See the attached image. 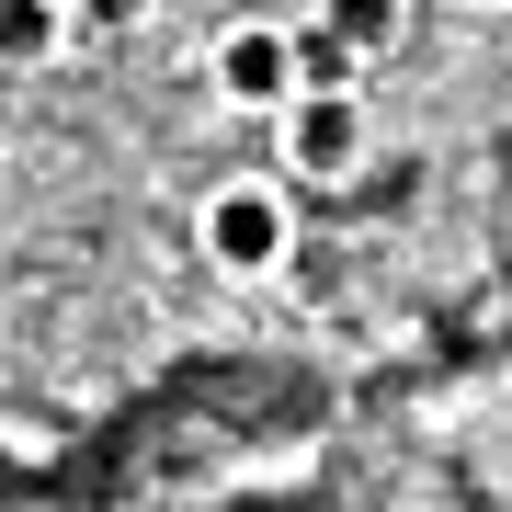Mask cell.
Returning <instances> with one entry per match:
<instances>
[{
	"mask_svg": "<svg viewBox=\"0 0 512 512\" xmlns=\"http://www.w3.org/2000/svg\"><path fill=\"white\" fill-rule=\"evenodd\" d=\"M285 239H296V205H285V183H262V171H239V183H217L194 205V251L217 262V274H274Z\"/></svg>",
	"mask_w": 512,
	"mask_h": 512,
	"instance_id": "cell-1",
	"label": "cell"
},
{
	"mask_svg": "<svg viewBox=\"0 0 512 512\" xmlns=\"http://www.w3.org/2000/svg\"><path fill=\"white\" fill-rule=\"evenodd\" d=\"M274 148L296 183H353L365 171V103L353 92H285L274 103Z\"/></svg>",
	"mask_w": 512,
	"mask_h": 512,
	"instance_id": "cell-2",
	"label": "cell"
},
{
	"mask_svg": "<svg viewBox=\"0 0 512 512\" xmlns=\"http://www.w3.org/2000/svg\"><path fill=\"white\" fill-rule=\"evenodd\" d=\"M205 80H217V103H239V114H274V103L296 92V69H285V23H228L217 57H205Z\"/></svg>",
	"mask_w": 512,
	"mask_h": 512,
	"instance_id": "cell-3",
	"label": "cell"
},
{
	"mask_svg": "<svg viewBox=\"0 0 512 512\" xmlns=\"http://www.w3.org/2000/svg\"><path fill=\"white\" fill-rule=\"evenodd\" d=\"M69 46V0H0V69H46Z\"/></svg>",
	"mask_w": 512,
	"mask_h": 512,
	"instance_id": "cell-4",
	"label": "cell"
},
{
	"mask_svg": "<svg viewBox=\"0 0 512 512\" xmlns=\"http://www.w3.org/2000/svg\"><path fill=\"white\" fill-rule=\"evenodd\" d=\"M285 69H296V92H353V46L319 35V23H308V35L285 23Z\"/></svg>",
	"mask_w": 512,
	"mask_h": 512,
	"instance_id": "cell-5",
	"label": "cell"
},
{
	"mask_svg": "<svg viewBox=\"0 0 512 512\" xmlns=\"http://www.w3.org/2000/svg\"><path fill=\"white\" fill-rule=\"evenodd\" d=\"M319 35H342L353 57L399 46V0H319Z\"/></svg>",
	"mask_w": 512,
	"mask_h": 512,
	"instance_id": "cell-6",
	"label": "cell"
},
{
	"mask_svg": "<svg viewBox=\"0 0 512 512\" xmlns=\"http://www.w3.org/2000/svg\"><path fill=\"white\" fill-rule=\"evenodd\" d=\"M69 23H103L114 35V23H148V0H69Z\"/></svg>",
	"mask_w": 512,
	"mask_h": 512,
	"instance_id": "cell-7",
	"label": "cell"
},
{
	"mask_svg": "<svg viewBox=\"0 0 512 512\" xmlns=\"http://www.w3.org/2000/svg\"><path fill=\"white\" fill-rule=\"evenodd\" d=\"M456 12H501V0H456Z\"/></svg>",
	"mask_w": 512,
	"mask_h": 512,
	"instance_id": "cell-8",
	"label": "cell"
}]
</instances>
